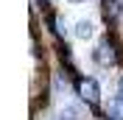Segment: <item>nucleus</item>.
Wrapping results in <instances>:
<instances>
[{
	"label": "nucleus",
	"mask_w": 123,
	"mask_h": 120,
	"mask_svg": "<svg viewBox=\"0 0 123 120\" xmlns=\"http://www.w3.org/2000/svg\"><path fill=\"white\" fill-rule=\"evenodd\" d=\"M70 81H73V92L78 95V101H81V103H87V109L101 106L104 92H101V84L95 81L92 75H81V73H76Z\"/></svg>",
	"instance_id": "2"
},
{
	"label": "nucleus",
	"mask_w": 123,
	"mask_h": 120,
	"mask_svg": "<svg viewBox=\"0 0 123 120\" xmlns=\"http://www.w3.org/2000/svg\"><path fill=\"white\" fill-rule=\"evenodd\" d=\"M92 61L104 70H112V67L123 64V48H120V42H117V36L112 31H106L98 39V45L92 48Z\"/></svg>",
	"instance_id": "1"
},
{
	"label": "nucleus",
	"mask_w": 123,
	"mask_h": 120,
	"mask_svg": "<svg viewBox=\"0 0 123 120\" xmlns=\"http://www.w3.org/2000/svg\"><path fill=\"white\" fill-rule=\"evenodd\" d=\"M78 106H62L59 109V120H78Z\"/></svg>",
	"instance_id": "7"
},
{
	"label": "nucleus",
	"mask_w": 123,
	"mask_h": 120,
	"mask_svg": "<svg viewBox=\"0 0 123 120\" xmlns=\"http://www.w3.org/2000/svg\"><path fill=\"white\" fill-rule=\"evenodd\" d=\"M117 95H123V75H120V81H117Z\"/></svg>",
	"instance_id": "8"
},
{
	"label": "nucleus",
	"mask_w": 123,
	"mask_h": 120,
	"mask_svg": "<svg viewBox=\"0 0 123 120\" xmlns=\"http://www.w3.org/2000/svg\"><path fill=\"white\" fill-rule=\"evenodd\" d=\"M104 112H106V114H104V120H123V95H115Z\"/></svg>",
	"instance_id": "5"
},
{
	"label": "nucleus",
	"mask_w": 123,
	"mask_h": 120,
	"mask_svg": "<svg viewBox=\"0 0 123 120\" xmlns=\"http://www.w3.org/2000/svg\"><path fill=\"white\" fill-rule=\"evenodd\" d=\"M76 36H78V39H90V36H92V23H90V20L76 23Z\"/></svg>",
	"instance_id": "6"
},
{
	"label": "nucleus",
	"mask_w": 123,
	"mask_h": 120,
	"mask_svg": "<svg viewBox=\"0 0 123 120\" xmlns=\"http://www.w3.org/2000/svg\"><path fill=\"white\" fill-rule=\"evenodd\" d=\"M42 8H45V25L50 28V34H53L56 39H64L67 31H70L67 28V20H62V14H56L50 6H42Z\"/></svg>",
	"instance_id": "3"
},
{
	"label": "nucleus",
	"mask_w": 123,
	"mask_h": 120,
	"mask_svg": "<svg viewBox=\"0 0 123 120\" xmlns=\"http://www.w3.org/2000/svg\"><path fill=\"white\" fill-rule=\"evenodd\" d=\"M70 3H87V0H70Z\"/></svg>",
	"instance_id": "10"
},
{
	"label": "nucleus",
	"mask_w": 123,
	"mask_h": 120,
	"mask_svg": "<svg viewBox=\"0 0 123 120\" xmlns=\"http://www.w3.org/2000/svg\"><path fill=\"white\" fill-rule=\"evenodd\" d=\"M37 3H42V6H50V0H37Z\"/></svg>",
	"instance_id": "9"
},
{
	"label": "nucleus",
	"mask_w": 123,
	"mask_h": 120,
	"mask_svg": "<svg viewBox=\"0 0 123 120\" xmlns=\"http://www.w3.org/2000/svg\"><path fill=\"white\" fill-rule=\"evenodd\" d=\"M120 14H123V3L120 0H101V17H104V23L109 28L120 20Z\"/></svg>",
	"instance_id": "4"
}]
</instances>
